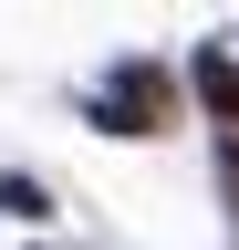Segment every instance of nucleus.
<instances>
[{
    "instance_id": "1",
    "label": "nucleus",
    "mask_w": 239,
    "mask_h": 250,
    "mask_svg": "<svg viewBox=\"0 0 239 250\" xmlns=\"http://www.w3.org/2000/svg\"><path fill=\"white\" fill-rule=\"evenodd\" d=\"M125 104H135L146 125H156V115H166V73H125Z\"/></svg>"
}]
</instances>
